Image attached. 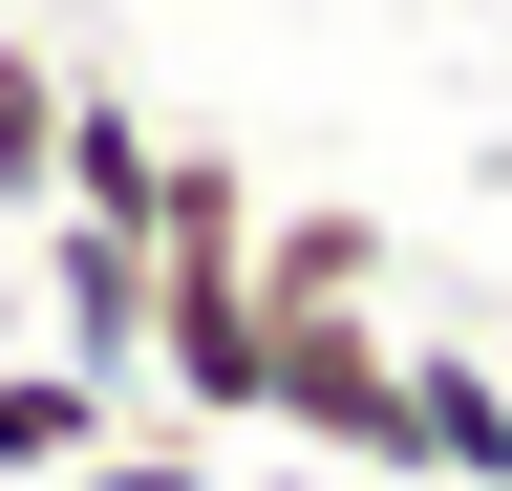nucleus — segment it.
I'll list each match as a JSON object with an SVG mask.
<instances>
[{"mask_svg": "<svg viewBox=\"0 0 512 491\" xmlns=\"http://www.w3.org/2000/svg\"><path fill=\"white\" fill-rule=\"evenodd\" d=\"M0 214H64V43L0 22Z\"/></svg>", "mask_w": 512, "mask_h": 491, "instance_id": "6", "label": "nucleus"}, {"mask_svg": "<svg viewBox=\"0 0 512 491\" xmlns=\"http://www.w3.org/2000/svg\"><path fill=\"white\" fill-rule=\"evenodd\" d=\"M43 363H86V385H150V235L128 214H43Z\"/></svg>", "mask_w": 512, "mask_h": 491, "instance_id": "2", "label": "nucleus"}, {"mask_svg": "<svg viewBox=\"0 0 512 491\" xmlns=\"http://www.w3.org/2000/svg\"><path fill=\"white\" fill-rule=\"evenodd\" d=\"M256 299H406V257H384V214L278 193V214H256Z\"/></svg>", "mask_w": 512, "mask_h": 491, "instance_id": "4", "label": "nucleus"}, {"mask_svg": "<svg viewBox=\"0 0 512 491\" xmlns=\"http://www.w3.org/2000/svg\"><path fill=\"white\" fill-rule=\"evenodd\" d=\"M256 427L363 491H406V321L384 299H256Z\"/></svg>", "mask_w": 512, "mask_h": 491, "instance_id": "1", "label": "nucleus"}, {"mask_svg": "<svg viewBox=\"0 0 512 491\" xmlns=\"http://www.w3.org/2000/svg\"><path fill=\"white\" fill-rule=\"evenodd\" d=\"M406 491H512V363L406 342Z\"/></svg>", "mask_w": 512, "mask_h": 491, "instance_id": "3", "label": "nucleus"}, {"mask_svg": "<svg viewBox=\"0 0 512 491\" xmlns=\"http://www.w3.org/2000/svg\"><path fill=\"white\" fill-rule=\"evenodd\" d=\"M128 385H86V363H0V470H107Z\"/></svg>", "mask_w": 512, "mask_h": 491, "instance_id": "5", "label": "nucleus"}, {"mask_svg": "<svg viewBox=\"0 0 512 491\" xmlns=\"http://www.w3.org/2000/svg\"><path fill=\"white\" fill-rule=\"evenodd\" d=\"M86 491H235V427H192V406H128Z\"/></svg>", "mask_w": 512, "mask_h": 491, "instance_id": "7", "label": "nucleus"}, {"mask_svg": "<svg viewBox=\"0 0 512 491\" xmlns=\"http://www.w3.org/2000/svg\"><path fill=\"white\" fill-rule=\"evenodd\" d=\"M235 491H363V470H320V449H299V470H235Z\"/></svg>", "mask_w": 512, "mask_h": 491, "instance_id": "8", "label": "nucleus"}]
</instances>
